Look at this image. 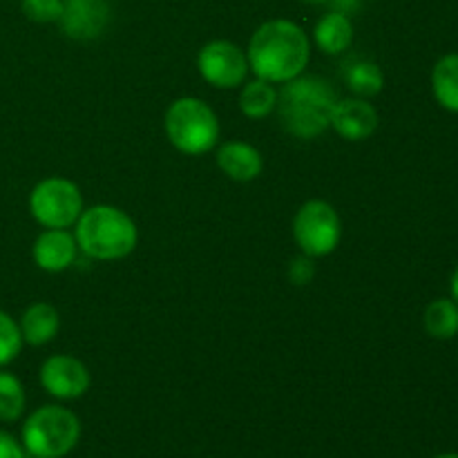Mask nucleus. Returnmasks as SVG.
Instances as JSON below:
<instances>
[{"instance_id": "f257e3e1", "label": "nucleus", "mask_w": 458, "mask_h": 458, "mask_svg": "<svg viewBox=\"0 0 458 458\" xmlns=\"http://www.w3.org/2000/svg\"><path fill=\"white\" fill-rule=\"evenodd\" d=\"M249 67L268 83H289L302 74L311 58V40L300 25L286 18L267 21L250 36Z\"/></svg>"}, {"instance_id": "f03ea898", "label": "nucleus", "mask_w": 458, "mask_h": 458, "mask_svg": "<svg viewBox=\"0 0 458 458\" xmlns=\"http://www.w3.org/2000/svg\"><path fill=\"white\" fill-rule=\"evenodd\" d=\"M338 101V92L331 81L300 74L289 83H282L276 112L286 132L309 141L331 128V114Z\"/></svg>"}, {"instance_id": "7ed1b4c3", "label": "nucleus", "mask_w": 458, "mask_h": 458, "mask_svg": "<svg viewBox=\"0 0 458 458\" xmlns=\"http://www.w3.org/2000/svg\"><path fill=\"white\" fill-rule=\"evenodd\" d=\"M74 237L88 258L112 262L128 258L137 249L139 228L125 210L98 204L81 213Z\"/></svg>"}, {"instance_id": "20e7f679", "label": "nucleus", "mask_w": 458, "mask_h": 458, "mask_svg": "<svg viewBox=\"0 0 458 458\" xmlns=\"http://www.w3.org/2000/svg\"><path fill=\"white\" fill-rule=\"evenodd\" d=\"M165 134L179 152L201 157L217 146L219 119L201 98L182 97L165 112Z\"/></svg>"}, {"instance_id": "39448f33", "label": "nucleus", "mask_w": 458, "mask_h": 458, "mask_svg": "<svg viewBox=\"0 0 458 458\" xmlns=\"http://www.w3.org/2000/svg\"><path fill=\"white\" fill-rule=\"evenodd\" d=\"M81 438V420L74 411L61 405H43L22 425V447L36 458H63Z\"/></svg>"}, {"instance_id": "423d86ee", "label": "nucleus", "mask_w": 458, "mask_h": 458, "mask_svg": "<svg viewBox=\"0 0 458 458\" xmlns=\"http://www.w3.org/2000/svg\"><path fill=\"white\" fill-rule=\"evenodd\" d=\"M343 237L340 215L329 201L311 199L300 206L293 217V240L309 258H327L334 253Z\"/></svg>"}, {"instance_id": "0eeeda50", "label": "nucleus", "mask_w": 458, "mask_h": 458, "mask_svg": "<svg viewBox=\"0 0 458 458\" xmlns=\"http://www.w3.org/2000/svg\"><path fill=\"white\" fill-rule=\"evenodd\" d=\"M30 213L45 228H70L83 213V195L70 179H43L30 195Z\"/></svg>"}, {"instance_id": "6e6552de", "label": "nucleus", "mask_w": 458, "mask_h": 458, "mask_svg": "<svg viewBox=\"0 0 458 458\" xmlns=\"http://www.w3.org/2000/svg\"><path fill=\"white\" fill-rule=\"evenodd\" d=\"M197 67L206 83L217 89H233L246 83L249 76V58L240 45L231 40H210L199 49Z\"/></svg>"}, {"instance_id": "1a4fd4ad", "label": "nucleus", "mask_w": 458, "mask_h": 458, "mask_svg": "<svg viewBox=\"0 0 458 458\" xmlns=\"http://www.w3.org/2000/svg\"><path fill=\"white\" fill-rule=\"evenodd\" d=\"M40 385L49 396L58 401H76L88 394L92 378H89L88 367L79 358L58 353V356L47 358L40 367Z\"/></svg>"}, {"instance_id": "9d476101", "label": "nucleus", "mask_w": 458, "mask_h": 458, "mask_svg": "<svg viewBox=\"0 0 458 458\" xmlns=\"http://www.w3.org/2000/svg\"><path fill=\"white\" fill-rule=\"evenodd\" d=\"M112 7L107 0H63L58 27L67 38L94 40L107 30Z\"/></svg>"}, {"instance_id": "9b49d317", "label": "nucleus", "mask_w": 458, "mask_h": 458, "mask_svg": "<svg viewBox=\"0 0 458 458\" xmlns=\"http://www.w3.org/2000/svg\"><path fill=\"white\" fill-rule=\"evenodd\" d=\"M378 110L367 98H340L331 114V128L344 141H365L378 130Z\"/></svg>"}, {"instance_id": "f8f14e48", "label": "nucleus", "mask_w": 458, "mask_h": 458, "mask_svg": "<svg viewBox=\"0 0 458 458\" xmlns=\"http://www.w3.org/2000/svg\"><path fill=\"white\" fill-rule=\"evenodd\" d=\"M76 253H79V244L72 233L65 228H47L40 233L34 242V255L36 267L43 268L47 273H61L74 264Z\"/></svg>"}, {"instance_id": "ddd939ff", "label": "nucleus", "mask_w": 458, "mask_h": 458, "mask_svg": "<svg viewBox=\"0 0 458 458\" xmlns=\"http://www.w3.org/2000/svg\"><path fill=\"white\" fill-rule=\"evenodd\" d=\"M217 165L233 182H253L262 174L264 159L258 148L246 141H226L217 150Z\"/></svg>"}, {"instance_id": "4468645a", "label": "nucleus", "mask_w": 458, "mask_h": 458, "mask_svg": "<svg viewBox=\"0 0 458 458\" xmlns=\"http://www.w3.org/2000/svg\"><path fill=\"white\" fill-rule=\"evenodd\" d=\"M21 335L22 343L31 344V347H43V344L52 343L61 329V316L56 309L47 302H36L25 309L21 318Z\"/></svg>"}, {"instance_id": "2eb2a0df", "label": "nucleus", "mask_w": 458, "mask_h": 458, "mask_svg": "<svg viewBox=\"0 0 458 458\" xmlns=\"http://www.w3.org/2000/svg\"><path fill=\"white\" fill-rule=\"evenodd\" d=\"M313 40L325 54H343L353 43V22L344 13L329 12L316 22Z\"/></svg>"}, {"instance_id": "dca6fc26", "label": "nucleus", "mask_w": 458, "mask_h": 458, "mask_svg": "<svg viewBox=\"0 0 458 458\" xmlns=\"http://www.w3.org/2000/svg\"><path fill=\"white\" fill-rule=\"evenodd\" d=\"M276 107H277V89L273 83L255 76L253 81L242 85L240 110L244 116H249V119L253 121H259L264 119V116L273 114Z\"/></svg>"}, {"instance_id": "f3484780", "label": "nucleus", "mask_w": 458, "mask_h": 458, "mask_svg": "<svg viewBox=\"0 0 458 458\" xmlns=\"http://www.w3.org/2000/svg\"><path fill=\"white\" fill-rule=\"evenodd\" d=\"M432 92L438 106L458 114V54H445L434 65Z\"/></svg>"}, {"instance_id": "a211bd4d", "label": "nucleus", "mask_w": 458, "mask_h": 458, "mask_svg": "<svg viewBox=\"0 0 458 458\" xmlns=\"http://www.w3.org/2000/svg\"><path fill=\"white\" fill-rule=\"evenodd\" d=\"M423 327L434 340H452L458 335V302L438 298L428 304L423 313Z\"/></svg>"}, {"instance_id": "6ab92c4d", "label": "nucleus", "mask_w": 458, "mask_h": 458, "mask_svg": "<svg viewBox=\"0 0 458 458\" xmlns=\"http://www.w3.org/2000/svg\"><path fill=\"white\" fill-rule=\"evenodd\" d=\"M344 83L356 94L358 98H371L383 92L385 74L380 65L371 61H358L347 67L344 72Z\"/></svg>"}, {"instance_id": "aec40b11", "label": "nucleus", "mask_w": 458, "mask_h": 458, "mask_svg": "<svg viewBox=\"0 0 458 458\" xmlns=\"http://www.w3.org/2000/svg\"><path fill=\"white\" fill-rule=\"evenodd\" d=\"M25 387L9 371H0V420L13 423L25 411Z\"/></svg>"}, {"instance_id": "412c9836", "label": "nucleus", "mask_w": 458, "mask_h": 458, "mask_svg": "<svg viewBox=\"0 0 458 458\" xmlns=\"http://www.w3.org/2000/svg\"><path fill=\"white\" fill-rule=\"evenodd\" d=\"M22 349V335L18 322L9 313L0 311V367L16 360Z\"/></svg>"}, {"instance_id": "4be33fe9", "label": "nucleus", "mask_w": 458, "mask_h": 458, "mask_svg": "<svg viewBox=\"0 0 458 458\" xmlns=\"http://www.w3.org/2000/svg\"><path fill=\"white\" fill-rule=\"evenodd\" d=\"M21 9L31 22H58L63 12V0H21Z\"/></svg>"}, {"instance_id": "5701e85b", "label": "nucleus", "mask_w": 458, "mask_h": 458, "mask_svg": "<svg viewBox=\"0 0 458 458\" xmlns=\"http://www.w3.org/2000/svg\"><path fill=\"white\" fill-rule=\"evenodd\" d=\"M316 277V259L309 255H298L289 262V282L293 286H309Z\"/></svg>"}, {"instance_id": "b1692460", "label": "nucleus", "mask_w": 458, "mask_h": 458, "mask_svg": "<svg viewBox=\"0 0 458 458\" xmlns=\"http://www.w3.org/2000/svg\"><path fill=\"white\" fill-rule=\"evenodd\" d=\"M27 452L22 447V443H18L16 438L9 432L0 429V458H25Z\"/></svg>"}, {"instance_id": "393cba45", "label": "nucleus", "mask_w": 458, "mask_h": 458, "mask_svg": "<svg viewBox=\"0 0 458 458\" xmlns=\"http://www.w3.org/2000/svg\"><path fill=\"white\" fill-rule=\"evenodd\" d=\"M331 12H338V13H344V16H349L352 12H356L358 7H360V0H331Z\"/></svg>"}, {"instance_id": "a878e982", "label": "nucleus", "mask_w": 458, "mask_h": 458, "mask_svg": "<svg viewBox=\"0 0 458 458\" xmlns=\"http://www.w3.org/2000/svg\"><path fill=\"white\" fill-rule=\"evenodd\" d=\"M450 289H452V298L456 300L458 302V267H456V271L452 273V280H450Z\"/></svg>"}, {"instance_id": "bb28decb", "label": "nucleus", "mask_w": 458, "mask_h": 458, "mask_svg": "<svg viewBox=\"0 0 458 458\" xmlns=\"http://www.w3.org/2000/svg\"><path fill=\"white\" fill-rule=\"evenodd\" d=\"M302 3H307V4H329L331 0H302Z\"/></svg>"}, {"instance_id": "cd10ccee", "label": "nucleus", "mask_w": 458, "mask_h": 458, "mask_svg": "<svg viewBox=\"0 0 458 458\" xmlns=\"http://www.w3.org/2000/svg\"><path fill=\"white\" fill-rule=\"evenodd\" d=\"M434 458H458V454H456V452H447V454H438Z\"/></svg>"}, {"instance_id": "c85d7f7f", "label": "nucleus", "mask_w": 458, "mask_h": 458, "mask_svg": "<svg viewBox=\"0 0 458 458\" xmlns=\"http://www.w3.org/2000/svg\"><path fill=\"white\" fill-rule=\"evenodd\" d=\"M25 458H36V456H25Z\"/></svg>"}, {"instance_id": "c756f323", "label": "nucleus", "mask_w": 458, "mask_h": 458, "mask_svg": "<svg viewBox=\"0 0 458 458\" xmlns=\"http://www.w3.org/2000/svg\"><path fill=\"white\" fill-rule=\"evenodd\" d=\"M456 338H458V335H456Z\"/></svg>"}]
</instances>
